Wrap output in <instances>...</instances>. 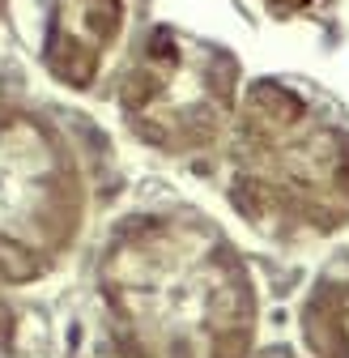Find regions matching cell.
I'll list each match as a JSON object with an SVG mask.
<instances>
[{"label": "cell", "mask_w": 349, "mask_h": 358, "mask_svg": "<svg viewBox=\"0 0 349 358\" xmlns=\"http://www.w3.org/2000/svg\"><path fill=\"white\" fill-rule=\"evenodd\" d=\"M98 303L124 358H247L255 282L235 243L196 213H141L107 239Z\"/></svg>", "instance_id": "6da1fadb"}, {"label": "cell", "mask_w": 349, "mask_h": 358, "mask_svg": "<svg viewBox=\"0 0 349 358\" xmlns=\"http://www.w3.org/2000/svg\"><path fill=\"white\" fill-rule=\"evenodd\" d=\"M226 184L235 209L273 239L349 227V120L290 81H255L235 115Z\"/></svg>", "instance_id": "7a4b0ae2"}, {"label": "cell", "mask_w": 349, "mask_h": 358, "mask_svg": "<svg viewBox=\"0 0 349 358\" xmlns=\"http://www.w3.org/2000/svg\"><path fill=\"white\" fill-rule=\"evenodd\" d=\"M85 217L81 166L30 111L0 107V286H26L68 256Z\"/></svg>", "instance_id": "3957f363"}, {"label": "cell", "mask_w": 349, "mask_h": 358, "mask_svg": "<svg viewBox=\"0 0 349 358\" xmlns=\"http://www.w3.org/2000/svg\"><path fill=\"white\" fill-rule=\"evenodd\" d=\"M239 103V64L226 48L184 30H149L119 77V115L158 154L184 158L222 141Z\"/></svg>", "instance_id": "277c9868"}, {"label": "cell", "mask_w": 349, "mask_h": 358, "mask_svg": "<svg viewBox=\"0 0 349 358\" xmlns=\"http://www.w3.org/2000/svg\"><path fill=\"white\" fill-rule=\"evenodd\" d=\"M124 0H47L38 56L60 85L90 90L124 38Z\"/></svg>", "instance_id": "5b68a950"}, {"label": "cell", "mask_w": 349, "mask_h": 358, "mask_svg": "<svg viewBox=\"0 0 349 358\" xmlns=\"http://www.w3.org/2000/svg\"><path fill=\"white\" fill-rule=\"evenodd\" d=\"M302 341L315 358H349V260L332 264L302 303Z\"/></svg>", "instance_id": "8992f818"}, {"label": "cell", "mask_w": 349, "mask_h": 358, "mask_svg": "<svg viewBox=\"0 0 349 358\" xmlns=\"http://www.w3.org/2000/svg\"><path fill=\"white\" fill-rule=\"evenodd\" d=\"M0 358H60L52 324L34 307L0 299Z\"/></svg>", "instance_id": "52a82bcc"}, {"label": "cell", "mask_w": 349, "mask_h": 358, "mask_svg": "<svg viewBox=\"0 0 349 358\" xmlns=\"http://www.w3.org/2000/svg\"><path fill=\"white\" fill-rule=\"evenodd\" d=\"M255 5L260 9H265L269 17H307V13H315L320 5H324V0H255Z\"/></svg>", "instance_id": "ba28073f"}]
</instances>
